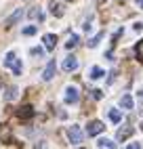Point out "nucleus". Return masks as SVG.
<instances>
[{"instance_id": "obj_10", "label": "nucleus", "mask_w": 143, "mask_h": 149, "mask_svg": "<svg viewBox=\"0 0 143 149\" xmlns=\"http://www.w3.org/2000/svg\"><path fill=\"white\" fill-rule=\"evenodd\" d=\"M132 132H135V128H132V126H124V128H120V130H118L116 136H118V141H126Z\"/></svg>"}, {"instance_id": "obj_12", "label": "nucleus", "mask_w": 143, "mask_h": 149, "mask_svg": "<svg viewBox=\"0 0 143 149\" xmlns=\"http://www.w3.org/2000/svg\"><path fill=\"white\" fill-rule=\"evenodd\" d=\"M21 15H23V13H21V8H17V11H15V13H13V15L4 21V25H6V27H13V25L19 21V19H21Z\"/></svg>"}, {"instance_id": "obj_20", "label": "nucleus", "mask_w": 143, "mask_h": 149, "mask_svg": "<svg viewBox=\"0 0 143 149\" xmlns=\"http://www.w3.org/2000/svg\"><path fill=\"white\" fill-rule=\"evenodd\" d=\"M4 97L8 99V101H11V99H15V97H17V88H15V86H8V88H6V95H4Z\"/></svg>"}, {"instance_id": "obj_1", "label": "nucleus", "mask_w": 143, "mask_h": 149, "mask_svg": "<svg viewBox=\"0 0 143 149\" xmlns=\"http://www.w3.org/2000/svg\"><path fill=\"white\" fill-rule=\"evenodd\" d=\"M4 67H11L15 76H21V69H23L21 63L17 61V57H15L13 51H11V53H6V57H4Z\"/></svg>"}, {"instance_id": "obj_18", "label": "nucleus", "mask_w": 143, "mask_h": 149, "mask_svg": "<svg viewBox=\"0 0 143 149\" xmlns=\"http://www.w3.org/2000/svg\"><path fill=\"white\" fill-rule=\"evenodd\" d=\"M122 107H124V109H132V97L130 95L122 97Z\"/></svg>"}, {"instance_id": "obj_25", "label": "nucleus", "mask_w": 143, "mask_h": 149, "mask_svg": "<svg viewBox=\"0 0 143 149\" xmlns=\"http://www.w3.org/2000/svg\"><path fill=\"white\" fill-rule=\"evenodd\" d=\"M93 97H95V99H101V97H103V93H101L99 88H95V91H93Z\"/></svg>"}, {"instance_id": "obj_11", "label": "nucleus", "mask_w": 143, "mask_h": 149, "mask_svg": "<svg viewBox=\"0 0 143 149\" xmlns=\"http://www.w3.org/2000/svg\"><path fill=\"white\" fill-rule=\"evenodd\" d=\"M44 46H46V51H55V44H57V36H53V34H46L44 38Z\"/></svg>"}, {"instance_id": "obj_29", "label": "nucleus", "mask_w": 143, "mask_h": 149, "mask_svg": "<svg viewBox=\"0 0 143 149\" xmlns=\"http://www.w3.org/2000/svg\"><path fill=\"white\" fill-rule=\"evenodd\" d=\"M141 128H143V124H141Z\"/></svg>"}, {"instance_id": "obj_5", "label": "nucleus", "mask_w": 143, "mask_h": 149, "mask_svg": "<svg viewBox=\"0 0 143 149\" xmlns=\"http://www.w3.org/2000/svg\"><path fill=\"white\" fill-rule=\"evenodd\" d=\"M80 101V93L76 91L74 86H67L65 88V103L67 105H74V103H78Z\"/></svg>"}, {"instance_id": "obj_21", "label": "nucleus", "mask_w": 143, "mask_h": 149, "mask_svg": "<svg viewBox=\"0 0 143 149\" xmlns=\"http://www.w3.org/2000/svg\"><path fill=\"white\" fill-rule=\"evenodd\" d=\"M103 36H105V34H97L95 38H90V40H88V46H90V48H95V46L99 44V40H101Z\"/></svg>"}, {"instance_id": "obj_27", "label": "nucleus", "mask_w": 143, "mask_h": 149, "mask_svg": "<svg viewBox=\"0 0 143 149\" xmlns=\"http://www.w3.org/2000/svg\"><path fill=\"white\" fill-rule=\"evenodd\" d=\"M137 6H139V8H143V0H137Z\"/></svg>"}, {"instance_id": "obj_9", "label": "nucleus", "mask_w": 143, "mask_h": 149, "mask_svg": "<svg viewBox=\"0 0 143 149\" xmlns=\"http://www.w3.org/2000/svg\"><path fill=\"white\" fill-rule=\"evenodd\" d=\"M76 69H78V59L76 57H67L65 59V61H63V72H76Z\"/></svg>"}, {"instance_id": "obj_26", "label": "nucleus", "mask_w": 143, "mask_h": 149, "mask_svg": "<svg viewBox=\"0 0 143 149\" xmlns=\"http://www.w3.org/2000/svg\"><path fill=\"white\" fill-rule=\"evenodd\" d=\"M141 29H143V23H141V21L135 23V32H141Z\"/></svg>"}, {"instance_id": "obj_24", "label": "nucleus", "mask_w": 143, "mask_h": 149, "mask_svg": "<svg viewBox=\"0 0 143 149\" xmlns=\"http://www.w3.org/2000/svg\"><path fill=\"white\" fill-rule=\"evenodd\" d=\"M32 55H34V57H42L44 51H42V48H32Z\"/></svg>"}, {"instance_id": "obj_2", "label": "nucleus", "mask_w": 143, "mask_h": 149, "mask_svg": "<svg viewBox=\"0 0 143 149\" xmlns=\"http://www.w3.org/2000/svg\"><path fill=\"white\" fill-rule=\"evenodd\" d=\"M67 139H69L72 145H80V143H82V130H80V126L72 124L67 128Z\"/></svg>"}, {"instance_id": "obj_19", "label": "nucleus", "mask_w": 143, "mask_h": 149, "mask_svg": "<svg viewBox=\"0 0 143 149\" xmlns=\"http://www.w3.org/2000/svg\"><path fill=\"white\" fill-rule=\"evenodd\" d=\"M101 76H103V69H101V67H93V69H90V78H93V80H99Z\"/></svg>"}, {"instance_id": "obj_15", "label": "nucleus", "mask_w": 143, "mask_h": 149, "mask_svg": "<svg viewBox=\"0 0 143 149\" xmlns=\"http://www.w3.org/2000/svg\"><path fill=\"white\" fill-rule=\"evenodd\" d=\"M97 147H101V149H103V147H116V143L114 141H109V139H99V141H97Z\"/></svg>"}, {"instance_id": "obj_7", "label": "nucleus", "mask_w": 143, "mask_h": 149, "mask_svg": "<svg viewBox=\"0 0 143 149\" xmlns=\"http://www.w3.org/2000/svg\"><path fill=\"white\" fill-rule=\"evenodd\" d=\"M48 8H50V13H53L55 17H63L65 15V6L61 2H55V0H50V2H48Z\"/></svg>"}, {"instance_id": "obj_6", "label": "nucleus", "mask_w": 143, "mask_h": 149, "mask_svg": "<svg viewBox=\"0 0 143 149\" xmlns=\"http://www.w3.org/2000/svg\"><path fill=\"white\" fill-rule=\"evenodd\" d=\"M103 122H99V120H93V122H90L88 126H86V134L88 136H95V134H99L101 130H103Z\"/></svg>"}, {"instance_id": "obj_22", "label": "nucleus", "mask_w": 143, "mask_h": 149, "mask_svg": "<svg viewBox=\"0 0 143 149\" xmlns=\"http://www.w3.org/2000/svg\"><path fill=\"white\" fill-rule=\"evenodd\" d=\"M23 34H25V36H34V34H36V25H29V27H25V29H23Z\"/></svg>"}, {"instance_id": "obj_14", "label": "nucleus", "mask_w": 143, "mask_h": 149, "mask_svg": "<svg viewBox=\"0 0 143 149\" xmlns=\"http://www.w3.org/2000/svg\"><path fill=\"white\" fill-rule=\"evenodd\" d=\"M109 120L114 122V124H118V122L122 120V113L118 111V109H109Z\"/></svg>"}, {"instance_id": "obj_13", "label": "nucleus", "mask_w": 143, "mask_h": 149, "mask_svg": "<svg viewBox=\"0 0 143 149\" xmlns=\"http://www.w3.org/2000/svg\"><path fill=\"white\" fill-rule=\"evenodd\" d=\"M76 46H78V36H76V34H72V36H69V40L65 42V48H67V51H72V48H76Z\"/></svg>"}, {"instance_id": "obj_23", "label": "nucleus", "mask_w": 143, "mask_h": 149, "mask_svg": "<svg viewBox=\"0 0 143 149\" xmlns=\"http://www.w3.org/2000/svg\"><path fill=\"white\" fill-rule=\"evenodd\" d=\"M90 23H93V17H88V19H86V21H84V25H82V27L86 29V32H90V27H93V25H90Z\"/></svg>"}, {"instance_id": "obj_4", "label": "nucleus", "mask_w": 143, "mask_h": 149, "mask_svg": "<svg viewBox=\"0 0 143 149\" xmlns=\"http://www.w3.org/2000/svg\"><path fill=\"white\" fill-rule=\"evenodd\" d=\"M15 113H17L19 120H32V118H34V107L32 105H21Z\"/></svg>"}, {"instance_id": "obj_3", "label": "nucleus", "mask_w": 143, "mask_h": 149, "mask_svg": "<svg viewBox=\"0 0 143 149\" xmlns=\"http://www.w3.org/2000/svg\"><path fill=\"white\" fill-rule=\"evenodd\" d=\"M0 141H2V143H6V145H21V143L13 141V136H11V128H8L6 124H2V126H0Z\"/></svg>"}, {"instance_id": "obj_17", "label": "nucleus", "mask_w": 143, "mask_h": 149, "mask_svg": "<svg viewBox=\"0 0 143 149\" xmlns=\"http://www.w3.org/2000/svg\"><path fill=\"white\" fill-rule=\"evenodd\" d=\"M135 55H137V59L143 63V40H139L137 42V46H135Z\"/></svg>"}, {"instance_id": "obj_28", "label": "nucleus", "mask_w": 143, "mask_h": 149, "mask_svg": "<svg viewBox=\"0 0 143 149\" xmlns=\"http://www.w3.org/2000/svg\"><path fill=\"white\" fill-rule=\"evenodd\" d=\"M103 2H105V0H99V4H103Z\"/></svg>"}, {"instance_id": "obj_16", "label": "nucleus", "mask_w": 143, "mask_h": 149, "mask_svg": "<svg viewBox=\"0 0 143 149\" xmlns=\"http://www.w3.org/2000/svg\"><path fill=\"white\" fill-rule=\"evenodd\" d=\"M29 19H38V21H42L44 15H42V11H40V8H32V11H29Z\"/></svg>"}, {"instance_id": "obj_8", "label": "nucleus", "mask_w": 143, "mask_h": 149, "mask_svg": "<svg viewBox=\"0 0 143 149\" xmlns=\"http://www.w3.org/2000/svg\"><path fill=\"white\" fill-rule=\"evenodd\" d=\"M55 72H57V65H55V59L53 61H48V65H46V69H44V74H42V80H53V76H55Z\"/></svg>"}]
</instances>
